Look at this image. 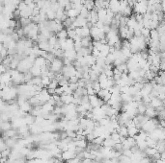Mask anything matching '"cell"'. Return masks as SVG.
<instances>
[{
	"mask_svg": "<svg viewBox=\"0 0 165 163\" xmlns=\"http://www.w3.org/2000/svg\"><path fill=\"white\" fill-rule=\"evenodd\" d=\"M84 7L88 9L89 11H92L95 9V0H82Z\"/></svg>",
	"mask_w": 165,
	"mask_h": 163,
	"instance_id": "7c38bea8",
	"label": "cell"
},
{
	"mask_svg": "<svg viewBox=\"0 0 165 163\" xmlns=\"http://www.w3.org/2000/svg\"><path fill=\"white\" fill-rule=\"evenodd\" d=\"M141 1H143V0H135V2H137V3H139Z\"/></svg>",
	"mask_w": 165,
	"mask_h": 163,
	"instance_id": "f1b7e54d",
	"label": "cell"
},
{
	"mask_svg": "<svg viewBox=\"0 0 165 163\" xmlns=\"http://www.w3.org/2000/svg\"><path fill=\"white\" fill-rule=\"evenodd\" d=\"M51 81L52 79L49 76H42V84H43V86L46 87V88H47V86L50 84Z\"/></svg>",
	"mask_w": 165,
	"mask_h": 163,
	"instance_id": "e0dca14e",
	"label": "cell"
},
{
	"mask_svg": "<svg viewBox=\"0 0 165 163\" xmlns=\"http://www.w3.org/2000/svg\"><path fill=\"white\" fill-rule=\"evenodd\" d=\"M154 163H165V159H163V158H159V159H157V160L154 161Z\"/></svg>",
	"mask_w": 165,
	"mask_h": 163,
	"instance_id": "484cf974",
	"label": "cell"
},
{
	"mask_svg": "<svg viewBox=\"0 0 165 163\" xmlns=\"http://www.w3.org/2000/svg\"><path fill=\"white\" fill-rule=\"evenodd\" d=\"M30 72L33 75V77H42V68L38 67V66L33 65L32 68L30 69Z\"/></svg>",
	"mask_w": 165,
	"mask_h": 163,
	"instance_id": "4fadbf2b",
	"label": "cell"
},
{
	"mask_svg": "<svg viewBox=\"0 0 165 163\" xmlns=\"http://www.w3.org/2000/svg\"><path fill=\"white\" fill-rule=\"evenodd\" d=\"M97 95H98L101 99H103V100L105 102V103H107V102L110 100L111 96H112V93L109 91V89H103V88H101L100 91L97 93Z\"/></svg>",
	"mask_w": 165,
	"mask_h": 163,
	"instance_id": "277c9868",
	"label": "cell"
},
{
	"mask_svg": "<svg viewBox=\"0 0 165 163\" xmlns=\"http://www.w3.org/2000/svg\"><path fill=\"white\" fill-rule=\"evenodd\" d=\"M73 141L76 142V147L82 148V149H84V150L87 149V147H88V144H89V142L87 141L86 138H84V139H73Z\"/></svg>",
	"mask_w": 165,
	"mask_h": 163,
	"instance_id": "9c48e42d",
	"label": "cell"
},
{
	"mask_svg": "<svg viewBox=\"0 0 165 163\" xmlns=\"http://www.w3.org/2000/svg\"><path fill=\"white\" fill-rule=\"evenodd\" d=\"M161 158L165 159V152H164V153H161Z\"/></svg>",
	"mask_w": 165,
	"mask_h": 163,
	"instance_id": "83f0119b",
	"label": "cell"
},
{
	"mask_svg": "<svg viewBox=\"0 0 165 163\" xmlns=\"http://www.w3.org/2000/svg\"><path fill=\"white\" fill-rule=\"evenodd\" d=\"M145 153H146V155L147 156H150V158H153L155 155H157L158 153V151L157 148H150L148 147L147 149L145 150Z\"/></svg>",
	"mask_w": 165,
	"mask_h": 163,
	"instance_id": "9a60e30c",
	"label": "cell"
},
{
	"mask_svg": "<svg viewBox=\"0 0 165 163\" xmlns=\"http://www.w3.org/2000/svg\"><path fill=\"white\" fill-rule=\"evenodd\" d=\"M13 129V125H12L11 121H7V122H1V129L2 132L7 131L9 129Z\"/></svg>",
	"mask_w": 165,
	"mask_h": 163,
	"instance_id": "2e32d148",
	"label": "cell"
},
{
	"mask_svg": "<svg viewBox=\"0 0 165 163\" xmlns=\"http://www.w3.org/2000/svg\"><path fill=\"white\" fill-rule=\"evenodd\" d=\"M28 84L32 86H41L42 84V77H33V79Z\"/></svg>",
	"mask_w": 165,
	"mask_h": 163,
	"instance_id": "44dd1931",
	"label": "cell"
},
{
	"mask_svg": "<svg viewBox=\"0 0 165 163\" xmlns=\"http://www.w3.org/2000/svg\"><path fill=\"white\" fill-rule=\"evenodd\" d=\"M98 20H101L103 22L104 19H105L107 16V10L106 9H103V8L98 10Z\"/></svg>",
	"mask_w": 165,
	"mask_h": 163,
	"instance_id": "5bb4252c",
	"label": "cell"
},
{
	"mask_svg": "<svg viewBox=\"0 0 165 163\" xmlns=\"http://www.w3.org/2000/svg\"><path fill=\"white\" fill-rule=\"evenodd\" d=\"M109 9L114 14H119L121 10V1L120 0H110L109 1Z\"/></svg>",
	"mask_w": 165,
	"mask_h": 163,
	"instance_id": "5b68a950",
	"label": "cell"
},
{
	"mask_svg": "<svg viewBox=\"0 0 165 163\" xmlns=\"http://www.w3.org/2000/svg\"><path fill=\"white\" fill-rule=\"evenodd\" d=\"M158 114V111L155 110V108H153L152 105H148V108H147L146 110V112H145V115H147L149 117V118H155V117L157 116Z\"/></svg>",
	"mask_w": 165,
	"mask_h": 163,
	"instance_id": "ba28073f",
	"label": "cell"
},
{
	"mask_svg": "<svg viewBox=\"0 0 165 163\" xmlns=\"http://www.w3.org/2000/svg\"><path fill=\"white\" fill-rule=\"evenodd\" d=\"M139 163H154V161H153L152 158H150V156H145V158L141 159Z\"/></svg>",
	"mask_w": 165,
	"mask_h": 163,
	"instance_id": "cb8c5ba5",
	"label": "cell"
},
{
	"mask_svg": "<svg viewBox=\"0 0 165 163\" xmlns=\"http://www.w3.org/2000/svg\"><path fill=\"white\" fill-rule=\"evenodd\" d=\"M62 160L64 161H68L70 160V159L76 158V152H73V151H70V150H67V151H64V152H62Z\"/></svg>",
	"mask_w": 165,
	"mask_h": 163,
	"instance_id": "8992f818",
	"label": "cell"
},
{
	"mask_svg": "<svg viewBox=\"0 0 165 163\" xmlns=\"http://www.w3.org/2000/svg\"><path fill=\"white\" fill-rule=\"evenodd\" d=\"M46 14H47V18H49V20L56 19V12L54 10H52L51 8L46 10Z\"/></svg>",
	"mask_w": 165,
	"mask_h": 163,
	"instance_id": "ffe728a7",
	"label": "cell"
},
{
	"mask_svg": "<svg viewBox=\"0 0 165 163\" xmlns=\"http://www.w3.org/2000/svg\"><path fill=\"white\" fill-rule=\"evenodd\" d=\"M161 6H162V12L165 14V0H162V2H161Z\"/></svg>",
	"mask_w": 165,
	"mask_h": 163,
	"instance_id": "4316f807",
	"label": "cell"
},
{
	"mask_svg": "<svg viewBox=\"0 0 165 163\" xmlns=\"http://www.w3.org/2000/svg\"><path fill=\"white\" fill-rule=\"evenodd\" d=\"M59 86V83L56 80H52L51 83L49 86H47V89H56L57 87Z\"/></svg>",
	"mask_w": 165,
	"mask_h": 163,
	"instance_id": "603a6c76",
	"label": "cell"
},
{
	"mask_svg": "<svg viewBox=\"0 0 165 163\" xmlns=\"http://www.w3.org/2000/svg\"><path fill=\"white\" fill-rule=\"evenodd\" d=\"M118 134L121 135L122 137H125L127 138L130 135H128V127L125 126H120V128L118 129Z\"/></svg>",
	"mask_w": 165,
	"mask_h": 163,
	"instance_id": "8fae6325",
	"label": "cell"
},
{
	"mask_svg": "<svg viewBox=\"0 0 165 163\" xmlns=\"http://www.w3.org/2000/svg\"><path fill=\"white\" fill-rule=\"evenodd\" d=\"M64 65L65 64H64V62H63L62 59L56 58L54 61L51 62V64H50V71H52L53 73H55V74L61 73Z\"/></svg>",
	"mask_w": 165,
	"mask_h": 163,
	"instance_id": "6da1fadb",
	"label": "cell"
},
{
	"mask_svg": "<svg viewBox=\"0 0 165 163\" xmlns=\"http://www.w3.org/2000/svg\"><path fill=\"white\" fill-rule=\"evenodd\" d=\"M89 103L91 104V105L94 108H98V107H101L103 105L105 104L103 99H101L96 94V95H92V96H89Z\"/></svg>",
	"mask_w": 165,
	"mask_h": 163,
	"instance_id": "3957f363",
	"label": "cell"
},
{
	"mask_svg": "<svg viewBox=\"0 0 165 163\" xmlns=\"http://www.w3.org/2000/svg\"><path fill=\"white\" fill-rule=\"evenodd\" d=\"M162 131H163V134H164V135H165V128L162 129Z\"/></svg>",
	"mask_w": 165,
	"mask_h": 163,
	"instance_id": "f546056e",
	"label": "cell"
},
{
	"mask_svg": "<svg viewBox=\"0 0 165 163\" xmlns=\"http://www.w3.org/2000/svg\"><path fill=\"white\" fill-rule=\"evenodd\" d=\"M38 97L39 100L41 101L42 104H46V103L49 102L50 99H51V96L52 95H50V93L49 92V89L47 88H44L42 91H40L38 93L37 95H36Z\"/></svg>",
	"mask_w": 165,
	"mask_h": 163,
	"instance_id": "7a4b0ae2",
	"label": "cell"
},
{
	"mask_svg": "<svg viewBox=\"0 0 165 163\" xmlns=\"http://www.w3.org/2000/svg\"><path fill=\"white\" fill-rule=\"evenodd\" d=\"M115 144H116L115 141H114L111 137H108V138H106V139H104L103 146H104V147H108V148H114V146H115Z\"/></svg>",
	"mask_w": 165,
	"mask_h": 163,
	"instance_id": "ac0fdd59",
	"label": "cell"
},
{
	"mask_svg": "<svg viewBox=\"0 0 165 163\" xmlns=\"http://www.w3.org/2000/svg\"><path fill=\"white\" fill-rule=\"evenodd\" d=\"M61 101L64 105H70L74 102V96L73 94H62L61 95Z\"/></svg>",
	"mask_w": 165,
	"mask_h": 163,
	"instance_id": "52a82bcc",
	"label": "cell"
},
{
	"mask_svg": "<svg viewBox=\"0 0 165 163\" xmlns=\"http://www.w3.org/2000/svg\"><path fill=\"white\" fill-rule=\"evenodd\" d=\"M81 163H95V160L91 158H83Z\"/></svg>",
	"mask_w": 165,
	"mask_h": 163,
	"instance_id": "d4e9b609",
	"label": "cell"
},
{
	"mask_svg": "<svg viewBox=\"0 0 165 163\" xmlns=\"http://www.w3.org/2000/svg\"><path fill=\"white\" fill-rule=\"evenodd\" d=\"M66 14H67L69 18H76V17L80 14L79 12L77 11L76 9H73V8H71V10H69V11H66Z\"/></svg>",
	"mask_w": 165,
	"mask_h": 163,
	"instance_id": "30bf717a",
	"label": "cell"
},
{
	"mask_svg": "<svg viewBox=\"0 0 165 163\" xmlns=\"http://www.w3.org/2000/svg\"><path fill=\"white\" fill-rule=\"evenodd\" d=\"M11 153H12V149H10V148H7L6 150H4L3 152H1V158H9V156L11 155Z\"/></svg>",
	"mask_w": 165,
	"mask_h": 163,
	"instance_id": "7402d4cb",
	"label": "cell"
},
{
	"mask_svg": "<svg viewBox=\"0 0 165 163\" xmlns=\"http://www.w3.org/2000/svg\"><path fill=\"white\" fill-rule=\"evenodd\" d=\"M56 37L58 38H64V40L68 38H69V36H68V30H67V29L61 30V31L58 32V33L56 34Z\"/></svg>",
	"mask_w": 165,
	"mask_h": 163,
	"instance_id": "d6986e66",
	"label": "cell"
}]
</instances>
